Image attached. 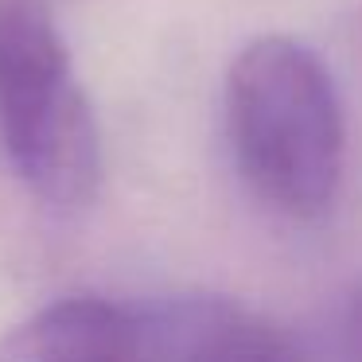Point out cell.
<instances>
[{"label":"cell","mask_w":362,"mask_h":362,"mask_svg":"<svg viewBox=\"0 0 362 362\" xmlns=\"http://www.w3.org/2000/svg\"><path fill=\"white\" fill-rule=\"evenodd\" d=\"M222 105L253 199L296 222L323 218L343 187L346 121L320 55L288 35H257L230 63Z\"/></svg>","instance_id":"6da1fadb"},{"label":"cell","mask_w":362,"mask_h":362,"mask_svg":"<svg viewBox=\"0 0 362 362\" xmlns=\"http://www.w3.org/2000/svg\"><path fill=\"white\" fill-rule=\"evenodd\" d=\"M148 362H308L288 331L230 296L141 304Z\"/></svg>","instance_id":"3957f363"},{"label":"cell","mask_w":362,"mask_h":362,"mask_svg":"<svg viewBox=\"0 0 362 362\" xmlns=\"http://www.w3.org/2000/svg\"><path fill=\"white\" fill-rule=\"evenodd\" d=\"M0 152L55 211H82L102 183V136L47 0H0Z\"/></svg>","instance_id":"7a4b0ae2"},{"label":"cell","mask_w":362,"mask_h":362,"mask_svg":"<svg viewBox=\"0 0 362 362\" xmlns=\"http://www.w3.org/2000/svg\"><path fill=\"white\" fill-rule=\"evenodd\" d=\"M331 354H335V362H362V281H354L335 304Z\"/></svg>","instance_id":"5b68a950"},{"label":"cell","mask_w":362,"mask_h":362,"mask_svg":"<svg viewBox=\"0 0 362 362\" xmlns=\"http://www.w3.org/2000/svg\"><path fill=\"white\" fill-rule=\"evenodd\" d=\"M354 40H358V47H362V12H358V24H354Z\"/></svg>","instance_id":"8992f818"},{"label":"cell","mask_w":362,"mask_h":362,"mask_svg":"<svg viewBox=\"0 0 362 362\" xmlns=\"http://www.w3.org/2000/svg\"><path fill=\"white\" fill-rule=\"evenodd\" d=\"M0 362H148L141 304L59 296L0 339Z\"/></svg>","instance_id":"277c9868"}]
</instances>
